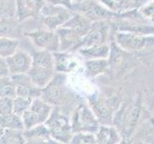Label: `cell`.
I'll list each match as a JSON object with an SVG mask.
<instances>
[{
    "label": "cell",
    "mask_w": 154,
    "mask_h": 144,
    "mask_svg": "<svg viewBox=\"0 0 154 144\" xmlns=\"http://www.w3.org/2000/svg\"><path fill=\"white\" fill-rule=\"evenodd\" d=\"M93 22L84 15L74 12V14L56 31L60 38V51H76L82 38L92 27Z\"/></svg>",
    "instance_id": "obj_1"
},
{
    "label": "cell",
    "mask_w": 154,
    "mask_h": 144,
    "mask_svg": "<svg viewBox=\"0 0 154 144\" xmlns=\"http://www.w3.org/2000/svg\"><path fill=\"white\" fill-rule=\"evenodd\" d=\"M142 95L138 93L131 103L125 104L116 110L113 123L123 138L128 139L134 134L142 114Z\"/></svg>",
    "instance_id": "obj_2"
},
{
    "label": "cell",
    "mask_w": 154,
    "mask_h": 144,
    "mask_svg": "<svg viewBox=\"0 0 154 144\" xmlns=\"http://www.w3.org/2000/svg\"><path fill=\"white\" fill-rule=\"evenodd\" d=\"M56 73L53 53L38 49L32 55V65L27 74L36 87L41 89L47 87Z\"/></svg>",
    "instance_id": "obj_3"
},
{
    "label": "cell",
    "mask_w": 154,
    "mask_h": 144,
    "mask_svg": "<svg viewBox=\"0 0 154 144\" xmlns=\"http://www.w3.org/2000/svg\"><path fill=\"white\" fill-rule=\"evenodd\" d=\"M88 105L96 115L100 124L112 125L116 110L120 108L118 97H105L100 93H94L88 99Z\"/></svg>",
    "instance_id": "obj_4"
},
{
    "label": "cell",
    "mask_w": 154,
    "mask_h": 144,
    "mask_svg": "<svg viewBox=\"0 0 154 144\" xmlns=\"http://www.w3.org/2000/svg\"><path fill=\"white\" fill-rule=\"evenodd\" d=\"M114 42L123 51H142L154 46V35H140L125 31H115Z\"/></svg>",
    "instance_id": "obj_5"
},
{
    "label": "cell",
    "mask_w": 154,
    "mask_h": 144,
    "mask_svg": "<svg viewBox=\"0 0 154 144\" xmlns=\"http://www.w3.org/2000/svg\"><path fill=\"white\" fill-rule=\"evenodd\" d=\"M45 125L48 128L52 138L57 143H70L73 131L68 116L60 113L57 109H54Z\"/></svg>",
    "instance_id": "obj_6"
},
{
    "label": "cell",
    "mask_w": 154,
    "mask_h": 144,
    "mask_svg": "<svg viewBox=\"0 0 154 144\" xmlns=\"http://www.w3.org/2000/svg\"><path fill=\"white\" fill-rule=\"evenodd\" d=\"M70 122L73 133L86 132L95 134L100 125L89 105L84 103L78 105L72 114Z\"/></svg>",
    "instance_id": "obj_7"
},
{
    "label": "cell",
    "mask_w": 154,
    "mask_h": 144,
    "mask_svg": "<svg viewBox=\"0 0 154 144\" xmlns=\"http://www.w3.org/2000/svg\"><path fill=\"white\" fill-rule=\"evenodd\" d=\"M54 106L46 102L40 97L32 101L30 108L21 115L25 130L31 129L35 126L44 124L50 117Z\"/></svg>",
    "instance_id": "obj_8"
},
{
    "label": "cell",
    "mask_w": 154,
    "mask_h": 144,
    "mask_svg": "<svg viewBox=\"0 0 154 144\" xmlns=\"http://www.w3.org/2000/svg\"><path fill=\"white\" fill-rule=\"evenodd\" d=\"M73 14L74 11L72 9L47 3L39 14L45 28L49 30H57L61 27Z\"/></svg>",
    "instance_id": "obj_9"
},
{
    "label": "cell",
    "mask_w": 154,
    "mask_h": 144,
    "mask_svg": "<svg viewBox=\"0 0 154 144\" xmlns=\"http://www.w3.org/2000/svg\"><path fill=\"white\" fill-rule=\"evenodd\" d=\"M25 36L39 50L49 51L51 53L60 51V38L56 30H49L47 28L39 29L27 32Z\"/></svg>",
    "instance_id": "obj_10"
},
{
    "label": "cell",
    "mask_w": 154,
    "mask_h": 144,
    "mask_svg": "<svg viewBox=\"0 0 154 144\" xmlns=\"http://www.w3.org/2000/svg\"><path fill=\"white\" fill-rule=\"evenodd\" d=\"M109 29L110 23L107 20H100L93 22L92 27L83 37L81 42L77 46V49L79 48H85L94 45H99L106 43L109 38Z\"/></svg>",
    "instance_id": "obj_11"
},
{
    "label": "cell",
    "mask_w": 154,
    "mask_h": 144,
    "mask_svg": "<svg viewBox=\"0 0 154 144\" xmlns=\"http://www.w3.org/2000/svg\"><path fill=\"white\" fill-rule=\"evenodd\" d=\"M45 4V0H15V18L22 22L38 17Z\"/></svg>",
    "instance_id": "obj_12"
},
{
    "label": "cell",
    "mask_w": 154,
    "mask_h": 144,
    "mask_svg": "<svg viewBox=\"0 0 154 144\" xmlns=\"http://www.w3.org/2000/svg\"><path fill=\"white\" fill-rule=\"evenodd\" d=\"M6 62L10 75L25 74L29 71L32 65V55L29 52L17 49L12 55L6 58Z\"/></svg>",
    "instance_id": "obj_13"
},
{
    "label": "cell",
    "mask_w": 154,
    "mask_h": 144,
    "mask_svg": "<svg viewBox=\"0 0 154 144\" xmlns=\"http://www.w3.org/2000/svg\"><path fill=\"white\" fill-rule=\"evenodd\" d=\"M56 72L67 74L77 70L79 60L76 51H57L53 53Z\"/></svg>",
    "instance_id": "obj_14"
},
{
    "label": "cell",
    "mask_w": 154,
    "mask_h": 144,
    "mask_svg": "<svg viewBox=\"0 0 154 144\" xmlns=\"http://www.w3.org/2000/svg\"><path fill=\"white\" fill-rule=\"evenodd\" d=\"M14 84L15 86V94L24 97H29L32 99L40 97L41 88H38L32 82L27 73L11 75Z\"/></svg>",
    "instance_id": "obj_15"
},
{
    "label": "cell",
    "mask_w": 154,
    "mask_h": 144,
    "mask_svg": "<svg viewBox=\"0 0 154 144\" xmlns=\"http://www.w3.org/2000/svg\"><path fill=\"white\" fill-rule=\"evenodd\" d=\"M112 26L115 31H125L140 35H154V26L146 24L142 20H131V19H113ZM110 23V22H109Z\"/></svg>",
    "instance_id": "obj_16"
},
{
    "label": "cell",
    "mask_w": 154,
    "mask_h": 144,
    "mask_svg": "<svg viewBox=\"0 0 154 144\" xmlns=\"http://www.w3.org/2000/svg\"><path fill=\"white\" fill-rule=\"evenodd\" d=\"M25 142L32 144H40V143H57L52 138L50 132L47 126L44 124H40L35 126L31 129L23 131Z\"/></svg>",
    "instance_id": "obj_17"
},
{
    "label": "cell",
    "mask_w": 154,
    "mask_h": 144,
    "mask_svg": "<svg viewBox=\"0 0 154 144\" xmlns=\"http://www.w3.org/2000/svg\"><path fill=\"white\" fill-rule=\"evenodd\" d=\"M96 142L100 144H119L123 140V136L118 129L112 125H102L95 133Z\"/></svg>",
    "instance_id": "obj_18"
},
{
    "label": "cell",
    "mask_w": 154,
    "mask_h": 144,
    "mask_svg": "<svg viewBox=\"0 0 154 144\" xmlns=\"http://www.w3.org/2000/svg\"><path fill=\"white\" fill-rule=\"evenodd\" d=\"M78 55L82 57L84 60H94V59H108L110 53V45L103 43L85 48H79L76 51Z\"/></svg>",
    "instance_id": "obj_19"
},
{
    "label": "cell",
    "mask_w": 154,
    "mask_h": 144,
    "mask_svg": "<svg viewBox=\"0 0 154 144\" xmlns=\"http://www.w3.org/2000/svg\"><path fill=\"white\" fill-rule=\"evenodd\" d=\"M109 66L108 59H94L84 60V69L86 74L91 78H95L107 70Z\"/></svg>",
    "instance_id": "obj_20"
},
{
    "label": "cell",
    "mask_w": 154,
    "mask_h": 144,
    "mask_svg": "<svg viewBox=\"0 0 154 144\" xmlns=\"http://www.w3.org/2000/svg\"><path fill=\"white\" fill-rule=\"evenodd\" d=\"M18 21L10 17L0 18V38L17 39L19 33Z\"/></svg>",
    "instance_id": "obj_21"
},
{
    "label": "cell",
    "mask_w": 154,
    "mask_h": 144,
    "mask_svg": "<svg viewBox=\"0 0 154 144\" xmlns=\"http://www.w3.org/2000/svg\"><path fill=\"white\" fill-rule=\"evenodd\" d=\"M0 124L4 129L24 131V124L21 116L17 114H10L7 115H0Z\"/></svg>",
    "instance_id": "obj_22"
},
{
    "label": "cell",
    "mask_w": 154,
    "mask_h": 144,
    "mask_svg": "<svg viewBox=\"0 0 154 144\" xmlns=\"http://www.w3.org/2000/svg\"><path fill=\"white\" fill-rule=\"evenodd\" d=\"M0 143L1 144H23V143H26L23 131L5 129L2 136L0 137Z\"/></svg>",
    "instance_id": "obj_23"
},
{
    "label": "cell",
    "mask_w": 154,
    "mask_h": 144,
    "mask_svg": "<svg viewBox=\"0 0 154 144\" xmlns=\"http://www.w3.org/2000/svg\"><path fill=\"white\" fill-rule=\"evenodd\" d=\"M19 41L17 39L0 38V57L5 58L12 55L18 49Z\"/></svg>",
    "instance_id": "obj_24"
},
{
    "label": "cell",
    "mask_w": 154,
    "mask_h": 144,
    "mask_svg": "<svg viewBox=\"0 0 154 144\" xmlns=\"http://www.w3.org/2000/svg\"><path fill=\"white\" fill-rule=\"evenodd\" d=\"M15 95V86L11 75L0 78V98H14Z\"/></svg>",
    "instance_id": "obj_25"
},
{
    "label": "cell",
    "mask_w": 154,
    "mask_h": 144,
    "mask_svg": "<svg viewBox=\"0 0 154 144\" xmlns=\"http://www.w3.org/2000/svg\"><path fill=\"white\" fill-rule=\"evenodd\" d=\"M33 100L34 99L29 97L15 95V97L14 98V113L21 116L23 113H25L30 108Z\"/></svg>",
    "instance_id": "obj_26"
},
{
    "label": "cell",
    "mask_w": 154,
    "mask_h": 144,
    "mask_svg": "<svg viewBox=\"0 0 154 144\" xmlns=\"http://www.w3.org/2000/svg\"><path fill=\"white\" fill-rule=\"evenodd\" d=\"M70 143L72 144H95L97 142H96L95 134H93V133L78 132V133H73Z\"/></svg>",
    "instance_id": "obj_27"
},
{
    "label": "cell",
    "mask_w": 154,
    "mask_h": 144,
    "mask_svg": "<svg viewBox=\"0 0 154 144\" xmlns=\"http://www.w3.org/2000/svg\"><path fill=\"white\" fill-rule=\"evenodd\" d=\"M138 12L142 15L143 18L154 22V0H149V1L143 4L138 9Z\"/></svg>",
    "instance_id": "obj_28"
},
{
    "label": "cell",
    "mask_w": 154,
    "mask_h": 144,
    "mask_svg": "<svg viewBox=\"0 0 154 144\" xmlns=\"http://www.w3.org/2000/svg\"><path fill=\"white\" fill-rule=\"evenodd\" d=\"M14 113V98H0V115H7Z\"/></svg>",
    "instance_id": "obj_29"
},
{
    "label": "cell",
    "mask_w": 154,
    "mask_h": 144,
    "mask_svg": "<svg viewBox=\"0 0 154 144\" xmlns=\"http://www.w3.org/2000/svg\"><path fill=\"white\" fill-rule=\"evenodd\" d=\"M98 1L103 4L105 8H107L108 10L112 11L115 13H121L122 10L121 7L119 6V4L117 3L115 0H98Z\"/></svg>",
    "instance_id": "obj_30"
},
{
    "label": "cell",
    "mask_w": 154,
    "mask_h": 144,
    "mask_svg": "<svg viewBox=\"0 0 154 144\" xmlns=\"http://www.w3.org/2000/svg\"><path fill=\"white\" fill-rule=\"evenodd\" d=\"M115 1L119 4V6L121 7L122 12L137 8L136 5H135L137 0H115Z\"/></svg>",
    "instance_id": "obj_31"
},
{
    "label": "cell",
    "mask_w": 154,
    "mask_h": 144,
    "mask_svg": "<svg viewBox=\"0 0 154 144\" xmlns=\"http://www.w3.org/2000/svg\"><path fill=\"white\" fill-rule=\"evenodd\" d=\"M47 4L56 5V6H62L71 9L73 6V0H45Z\"/></svg>",
    "instance_id": "obj_32"
},
{
    "label": "cell",
    "mask_w": 154,
    "mask_h": 144,
    "mask_svg": "<svg viewBox=\"0 0 154 144\" xmlns=\"http://www.w3.org/2000/svg\"><path fill=\"white\" fill-rule=\"evenodd\" d=\"M9 75H10V72H9L8 66L6 62V59L0 57V78L9 76Z\"/></svg>",
    "instance_id": "obj_33"
},
{
    "label": "cell",
    "mask_w": 154,
    "mask_h": 144,
    "mask_svg": "<svg viewBox=\"0 0 154 144\" xmlns=\"http://www.w3.org/2000/svg\"><path fill=\"white\" fill-rule=\"evenodd\" d=\"M150 106H151V109L152 110H154V92L151 96V99H150Z\"/></svg>",
    "instance_id": "obj_34"
},
{
    "label": "cell",
    "mask_w": 154,
    "mask_h": 144,
    "mask_svg": "<svg viewBox=\"0 0 154 144\" xmlns=\"http://www.w3.org/2000/svg\"><path fill=\"white\" fill-rule=\"evenodd\" d=\"M6 1L7 0H0V10L3 9V7L6 5Z\"/></svg>",
    "instance_id": "obj_35"
},
{
    "label": "cell",
    "mask_w": 154,
    "mask_h": 144,
    "mask_svg": "<svg viewBox=\"0 0 154 144\" xmlns=\"http://www.w3.org/2000/svg\"><path fill=\"white\" fill-rule=\"evenodd\" d=\"M4 131H5V129L3 128V126L0 124V137L2 136V135H3V133H4Z\"/></svg>",
    "instance_id": "obj_36"
},
{
    "label": "cell",
    "mask_w": 154,
    "mask_h": 144,
    "mask_svg": "<svg viewBox=\"0 0 154 144\" xmlns=\"http://www.w3.org/2000/svg\"><path fill=\"white\" fill-rule=\"evenodd\" d=\"M83 1V0H73V4L74 3H79V2H82Z\"/></svg>",
    "instance_id": "obj_37"
},
{
    "label": "cell",
    "mask_w": 154,
    "mask_h": 144,
    "mask_svg": "<svg viewBox=\"0 0 154 144\" xmlns=\"http://www.w3.org/2000/svg\"><path fill=\"white\" fill-rule=\"evenodd\" d=\"M153 142H154V140H153Z\"/></svg>",
    "instance_id": "obj_38"
}]
</instances>
